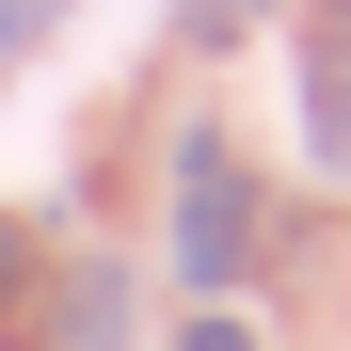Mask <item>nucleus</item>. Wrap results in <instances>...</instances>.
Listing matches in <instances>:
<instances>
[{
  "label": "nucleus",
  "mask_w": 351,
  "mask_h": 351,
  "mask_svg": "<svg viewBox=\"0 0 351 351\" xmlns=\"http://www.w3.org/2000/svg\"><path fill=\"white\" fill-rule=\"evenodd\" d=\"M176 271H192L208 304L256 271V176H240L223 128H176Z\"/></svg>",
  "instance_id": "f257e3e1"
},
{
  "label": "nucleus",
  "mask_w": 351,
  "mask_h": 351,
  "mask_svg": "<svg viewBox=\"0 0 351 351\" xmlns=\"http://www.w3.org/2000/svg\"><path fill=\"white\" fill-rule=\"evenodd\" d=\"M48 351H128V271H112V256H80V271H64V304H48Z\"/></svg>",
  "instance_id": "f03ea898"
},
{
  "label": "nucleus",
  "mask_w": 351,
  "mask_h": 351,
  "mask_svg": "<svg viewBox=\"0 0 351 351\" xmlns=\"http://www.w3.org/2000/svg\"><path fill=\"white\" fill-rule=\"evenodd\" d=\"M304 128H319V160H351V48L335 32L304 48Z\"/></svg>",
  "instance_id": "7ed1b4c3"
},
{
  "label": "nucleus",
  "mask_w": 351,
  "mask_h": 351,
  "mask_svg": "<svg viewBox=\"0 0 351 351\" xmlns=\"http://www.w3.org/2000/svg\"><path fill=\"white\" fill-rule=\"evenodd\" d=\"M16 319H32V223L0 208V335H16Z\"/></svg>",
  "instance_id": "20e7f679"
},
{
  "label": "nucleus",
  "mask_w": 351,
  "mask_h": 351,
  "mask_svg": "<svg viewBox=\"0 0 351 351\" xmlns=\"http://www.w3.org/2000/svg\"><path fill=\"white\" fill-rule=\"evenodd\" d=\"M176 351H271V335H256L240 304H208V319H192V335H176Z\"/></svg>",
  "instance_id": "39448f33"
},
{
  "label": "nucleus",
  "mask_w": 351,
  "mask_h": 351,
  "mask_svg": "<svg viewBox=\"0 0 351 351\" xmlns=\"http://www.w3.org/2000/svg\"><path fill=\"white\" fill-rule=\"evenodd\" d=\"M256 32V0H192V48H240Z\"/></svg>",
  "instance_id": "423d86ee"
},
{
  "label": "nucleus",
  "mask_w": 351,
  "mask_h": 351,
  "mask_svg": "<svg viewBox=\"0 0 351 351\" xmlns=\"http://www.w3.org/2000/svg\"><path fill=\"white\" fill-rule=\"evenodd\" d=\"M48 16H64V0H0V48H32V32H48Z\"/></svg>",
  "instance_id": "0eeeda50"
}]
</instances>
